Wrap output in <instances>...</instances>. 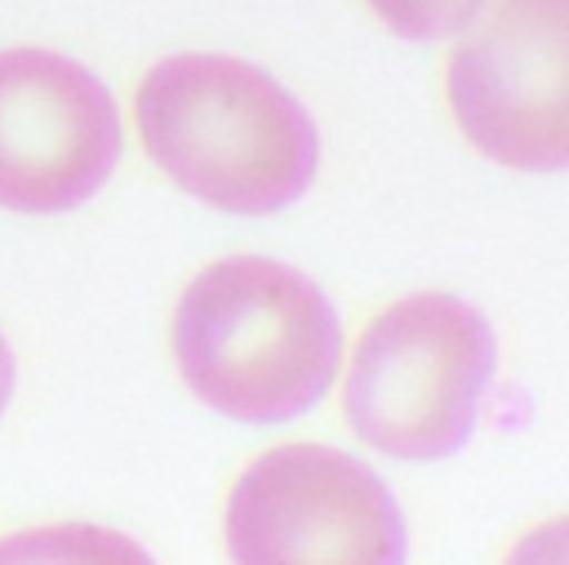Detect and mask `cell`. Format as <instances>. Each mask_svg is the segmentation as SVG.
Instances as JSON below:
<instances>
[{"label":"cell","instance_id":"6da1fadb","mask_svg":"<svg viewBox=\"0 0 569 565\" xmlns=\"http://www.w3.org/2000/svg\"><path fill=\"white\" fill-rule=\"evenodd\" d=\"M172 351L203 406L246 425H277L309 414L328 394L343 328L309 274L238 254L207 266L183 289Z\"/></svg>","mask_w":569,"mask_h":565},{"label":"cell","instance_id":"7a4b0ae2","mask_svg":"<svg viewBox=\"0 0 569 565\" xmlns=\"http://www.w3.org/2000/svg\"><path fill=\"white\" fill-rule=\"evenodd\" d=\"M144 152L188 196L227 215H273L317 176L320 137L305 106L253 63L172 56L137 90Z\"/></svg>","mask_w":569,"mask_h":565},{"label":"cell","instance_id":"3957f363","mask_svg":"<svg viewBox=\"0 0 569 565\" xmlns=\"http://www.w3.org/2000/svg\"><path fill=\"white\" fill-rule=\"evenodd\" d=\"M491 375L488 316L449 293H418L363 331L343 383V417L379 453L441 460L472 437Z\"/></svg>","mask_w":569,"mask_h":565},{"label":"cell","instance_id":"277c9868","mask_svg":"<svg viewBox=\"0 0 569 565\" xmlns=\"http://www.w3.org/2000/svg\"><path fill=\"white\" fill-rule=\"evenodd\" d=\"M234 565H406V523L375 468L328 445H277L227 499Z\"/></svg>","mask_w":569,"mask_h":565},{"label":"cell","instance_id":"5b68a950","mask_svg":"<svg viewBox=\"0 0 569 565\" xmlns=\"http://www.w3.org/2000/svg\"><path fill=\"white\" fill-rule=\"evenodd\" d=\"M449 59L457 126L488 160L558 172L569 160V0H488Z\"/></svg>","mask_w":569,"mask_h":565},{"label":"cell","instance_id":"8992f818","mask_svg":"<svg viewBox=\"0 0 569 565\" xmlns=\"http://www.w3.org/2000/svg\"><path fill=\"white\" fill-rule=\"evenodd\" d=\"M121 157L113 95L56 51H0V207L59 215L87 204Z\"/></svg>","mask_w":569,"mask_h":565},{"label":"cell","instance_id":"52a82bcc","mask_svg":"<svg viewBox=\"0 0 569 565\" xmlns=\"http://www.w3.org/2000/svg\"><path fill=\"white\" fill-rule=\"evenodd\" d=\"M0 565H157L129 534L94 523H56L0 538Z\"/></svg>","mask_w":569,"mask_h":565},{"label":"cell","instance_id":"ba28073f","mask_svg":"<svg viewBox=\"0 0 569 565\" xmlns=\"http://www.w3.org/2000/svg\"><path fill=\"white\" fill-rule=\"evenodd\" d=\"M367 4L390 32L418 43L468 32L488 9V0H367Z\"/></svg>","mask_w":569,"mask_h":565},{"label":"cell","instance_id":"9c48e42d","mask_svg":"<svg viewBox=\"0 0 569 565\" xmlns=\"http://www.w3.org/2000/svg\"><path fill=\"white\" fill-rule=\"evenodd\" d=\"M12 383H17V359H12L9 339L0 336V414H4V406L12 398Z\"/></svg>","mask_w":569,"mask_h":565}]
</instances>
